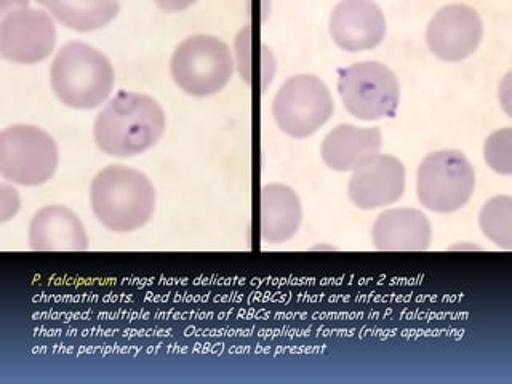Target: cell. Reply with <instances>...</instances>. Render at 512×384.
<instances>
[{
    "label": "cell",
    "instance_id": "cell-1",
    "mask_svg": "<svg viewBox=\"0 0 512 384\" xmlns=\"http://www.w3.org/2000/svg\"><path fill=\"white\" fill-rule=\"evenodd\" d=\"M167 127L159 101L141 93L120 92L96 116L93 138L104 154L135 157L159 143Z\"/></svg>",
    "mask_w": 512,
    "mask_h": 384
},
{
    "label": "cell",
    "instance_id": "cell-2",
    "mask_svg": "<svg viewBox=\"0 0 512 384\" xmlns=\"http://www.w3.org/2000/svg\"><path fill=\"white\" fill-rule=\"evenodd\" d=\"M90 205L109 231L127 234L148 224L156 210V189L148 176L127 165H109L90 184Z\"/></svg>",
    "mask_w": 512,
    "mask_h": 384
},
{
    "label": "cell",
    "instance_id": "cell-3",
    "mask_svg": "<svg viewBox=\"0 0 512 384\" xmlns=\"http://www.w3.org/2000/svg\"><path fill=\"white\" fill-rule=\"evenodd\" d=\"M116 72L108 56L93 45L72 40L58 50L50 68L56 98L72 109L100 108L111 96Z\"/></svg>",
    "mask_w": 512,
    "mask_h": 384
},
{
    "label": "cell",
    "instance_id": "cell-4",
    "mask_svg": "<svg viewBox=\"0 0 512 384\" xmlns=\"http://www.w3.org/2000/svg\"><path fill=\"white\" fill-rule=\"evenodd\" d=\"M236 61L223 39L208 34L184 39L170 60L175 84L191 96L205 98L223 92L231 82Z\"/></svg>",
    "mask_w": 512,
    "mask_h": 384
},
{
    "label": "cell",
    "instance_id": "cell-5",
    "mask_svg": "<svg viewBox=\"0 0 512 384\" xmlns=\"http://www.w3.org/2000/svg\"><path fill=\"white\" fill-rule=\"evenodd\" d=\"M60 151L50 133L37 125L18 124L0 133V173L20 186H40L52 180Z\"/></svg>",
    "mask_w": 512,
    "mask_h": 384
},
{
    "label": "cell",
    "instance_id": "cell-6",
    "mask_svg": "<svg viewBox=\"0 0 512 384\" xmlns=\"http://www.w3.org/2000/svg\"><path fill=\"white\" fill-rule=\"evenodd\" d=\"M476 189V172L463 152L436 151L424 157L416 172V196L434 213L461 210Z\"/></svg>",
    "mask_w": 512,
    "mask_h": 384
},
{
    "label": "cell",
    "instance_id": "cell-7",
    "mask_svg": "<svg viewBox=\"0 0 512 384\" xmlns=\"http://www.w3.org/2000/svg\"><path fill=\"white\" fill-rule=\"evenodd\" d=\"M335 111L332 93L319 77L298 74L288 77L272 100L277 127L296 140L319 132Z\"/></svg>",
    "mask_w": 512,
    "mask_h": 384
},
{
    "label": "cell",
    "instance_id": "cell-8",
    "mask_svg": "<svg viewBox=\"0 0 512 384\" xmlns=\"http://www.w3.org/2000/svg\"><path fill=\"white\" fill-rule=\"evenodd\" d=\"M338 93L344 109L364 122L392 117L399 108V79L378 61H362L341 69Z\"/></svg>",
    "mask_w": 512,
    "mask_h": 384
},
{
    "label": "cell",
    "instance_id": "cell-9",
    "mask_svg": "<svg viewBox=\"0 0 512 384\" xmlns=\"http://www.w3.org/2000/svg\"><path fill=\"white\" fill-rule=\"evenodd\" d=\"M55 18L28 2L13 5L0 21V55L15 64H37L55 52Z\"/></svg>",
    "mask_w": 512,
    "mask_h": 384
},
{
    "label": "cell",
    "instance_id": "cell-10",
    "mask_svg": "<svg viewBox=\"0 0 512 384\" xmlns=\"http://www.w3.org/2000/svg\"><path fill=\"white\" fill-rule=\"evenodd\" d=\"M484 39V21L476 8L448 4L439 8L426 28L429 52L447 63H460L474 55Z\"/></svg>",
    "mask_w": 512,
    "mask_h": 384
},
{
    "label": "cell",
    "instance_id": "cell-11",
    "mask_svg": "<svg viewBox=\"0 0 512 384\" xmlns=\"http://www.w3.org/2000/svg\"><path fill=\"white\" fill-rule=\"evenodd\" d=\"M328 31L344 52H365L383 42L388 24L383 10L375 2L341 0L330 13Z\"/></svg>",
    "mask_w": 512,
    "mask_h": 384
},
{
    "label": "cell",
    "instance_id": "cell-12",
    "mask_svg": "<svg viewBox=\"0 0 512 384\" xmlns=\"http://www.w3.org/2000/svg\"><path fill=\"white\" fill-rule=\"evenodd\" d=\"M407 186V172L402 160L380 154L370 164L352 173L348 184L349 199L360 210L388 207L402 199Z\"/></svg>",
    "mask_w": 512,
    "mask_h": 384
},
{
    "label": "cell",
    "instance_id": "cell-13",
    "mask_svg": "<svg viewBox=\"0 0 512 384\" xmlns=\"http://www.w3.org/2000/svg\"><path fill=\"white\" fill-rule=\"evenodd\" d=\"M383 133L378 127L341 124L325 135L320 154L333 172H357L380 156Z\"/></svg>",
    "mask_w": 512,
    "mask_h": 384
},
{
    "label": "cell",
    "instance_id": "cell-14",
    "mask_svg": "<svg viewBox=\"0 0 512 384\" xmlns=\"http://www.w3.org/2000/svg\"><path fill=\"white\" fill-rule=\"evenodd\" d=\"M29 245L36 252H82L87 229L77 213L64 205H47L32 216Z\"/></svg>",
    "mask_w": 512,
    "mask_h": 384
},
{
    "label": "cell",
    "instance_id": "cell-15",
    "mask_svg": "<svg viewBox=\"0 0 512 384\" xmlns=\"http://www.w3.org/2000/svg\"><path fill=\"white\" fill-rule=\"evenodd\" d=\"M372 239L381 252H424L432 244V224L416 208H389L376 216Z\"/></svg>",
    "mask_w": 512,
    "mask_h": 384
},
{
    "label": "cell",
    "instance_id": "cell-16",
    "mask_svg": "<svg viewBox=\"0 0 512 384\" xmlns=\"http://www.w3.org/2000/svg\"><path fill=\"white\" fill-rule=\"evenodd\" d=\"M303 221V205L290 186L271 183L261 188L260 231L264 242L284 244L296 236Z\"/></svg>",
    "mask_w": 512,
    "mask_h": 384
},
{
    "label": "cell",
    "instance_id": "cell-17",
    "mask_svg": "<svg viewBox=\"0 0 512 384\" xmlns=\"http://www.w3.org/2000/svg\"><path fill=\"white\" fill-rule=\"evenodd\" d=\"M40 5L58 23L77 32L106 28L120 10V5L112 0H45Z\"/></svg>",
    "mask_w": 512,
    "mask_h": 384
},
{
    "label": "cell",
    "instance_id": "cell-18",
    "mask_svg": "<svg viewBox=\"0 0 512 384\" xmlns=\"http://www.w3.org/2000/svg\"><path fill=\"white\" fill-rule=\"evenodd\" d=\"M480 231L496 247L512 248V197L495 196L485 202L479 213Z\"/></svg>",
    "mask_w": 512,
    "mask_h": 384
},
{
    "label": "cell",
    "instance_id": "cell-19",
    "mask_svg": "<svg viewBox=\"0 0 512 384\" xmlns=\"http://www.w3.org/2000/svg\"><path fill=\"white\" fill-rule=\"evenodd\" d=\"M258 44L260 42H256L255 45V40H253L252 26L247 24L245 28L240 29L239 36L236 39V60L234 61H236L237 71L248 85H253V79H255V60L263 64H269V66H276V58L268 47L264 48L263 52L255 58V50Z\"/></svg>",
    "mask_w": 512,
    "mask_h": 384
},
{
    "label": "cell",
    "instance_id": "cell-20",
    "mask_svg": "<svg viewBox=\"0 0 512 384\" xmlns=\"http://www.w3.org/2000/svg\"><path fill=\"white\" fill-rule=\"evenodd\" d=\"M484 159L498 175H512V128H500L484 143Z\"/></svg>",
    "mask_w": 512,
    "mask_h": 384
},
{
    "label": "cell",
    "instance_id": "cell-21",
    "mask_svg": "<svg viewBox=\"0 0 512 384\" xmlns=\"http://www.w3.org/2000/svg\"><path fill=\"white\" fill-rule=\"evenodd\" d=\"M21 207L20 194L13 186H0V221L12 220Z\"/></svg>",
    "mask_w": 512,
    "mask_h": 384
},
{
    "label": "cell",
    "instance_id": "cell-22",
    "mask_svg": "<svg viewBox=\"0 0 512 384\" xmlns=\"http://www.w3.org/2000/svg\"><path fill=\"white\" fill-rule=\"evenodd\" d=\"M498 98H500L501 106L504 112L511 117V72L506 74L500 87H498Z\"/></svg>",
    "mask_w": 512,
    "mask_h": 384
}]
</instances>
